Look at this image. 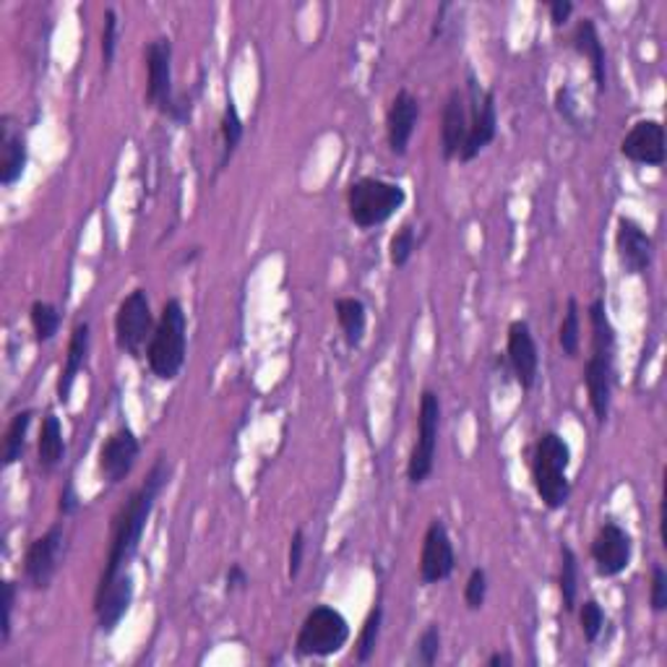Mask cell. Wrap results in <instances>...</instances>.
<instances>
[{
	"mask_svg": "<svg viewBox=\"0 0 667 667\" xmlns=\"http://www.w3.org/2000/svg\"><path fill=\"white\" fill-rule=\"evenodd\" d=\"M170 478H173V464L162 454L157 462L152 464L144 483L131 493L125 506L117 511V516L113 519V535H110L105 571H102L100 582H110L115 579L117 574H123V571H129V563L133 561V555L138 553L146 522L152 519V511L157 506L162 491L170 485Z\"/></svg>",
	"mask_w": 667,
	"mask_h": 667,
	"instance_id": "1",
	"label": "cell"
},
{
	"mask_svg": "<svg viewBox=\"0 0 667 667\" xmlns=\"http://www.w3.org/2000/svg\"><path fill=\"white\" fill-rule=\"evenodd\" d=\"M592 326V352L584 366V387H587L589 407L595 412L597 425H605L610 418L613 383H615V329L607 316L605 300L595 298L589 306Z\"/></svg>",
	"mask_w": 667,
	"mask_h": 667,
	"instance_id": "2",
	"label": "cell"
},
{
	"mask_svg": "<svg viewBox=\"0 0 667 667\" xmlns=\"http://www.w3.org/2000/svg\"><path fill=\"white\" fill-rule=\"evenodd\" d=\"M571 447L561 433L547 431L537 439L532 451V485H535L537 499L551 511H558L571 499L568 483Z\"/></svg>",
	"mask_w": 667,
	"mask_h": 667,
	"instance_id": "3",
	"label": "cell"
},
{
	"mask_svg": "<svg viewBox=\"0 0 667 667\" xmlns=\"http://www.w3.org/2000/svg\"><path fill=\"white\" fill-rule=\"evenodd\" d=\"M185 352H188V316L181 300L170 298L162 306L157 329L146 347V362L160 381H175L185 366Z\"/></svg>",
	"mask_w": 667,
	"mask_h": 667,
	"instance_id": "4",
	"label": "cell"
},
{
	"mask_svg": "<svg viewBox=\"0 0 667 667\" xmlns=\"http://www.w3.org/2000/svg\"><path fill=\"white\" fill-rule=\"evenodd\" d=\"M146 105L175 123H185L191 115V100L175 92L173 42L167 37L146 44Z\"/></svg>",
	"mask_w": 667,
	"mask_h": 667,
	"instance_id": "5",
	"label": "cell"
},
{
	"mask_svg": "<svg viewBox=\"0 0 667 667\" xmlns=\"http://www.w3.org/2000/svg\"><path fill=\"white\" fill-rule=\"evenodd\" d=\"M407 191L381 177H360L347 188V212L360 229H373L402 209Z\"/></svg>",
	"mask_w": 667,
	"mask_h": 667,
	"instance_id": "6",
	"label": "cell"
},
{
	"mask_svg": "<svg viewBox=\"0 0 667 667\" xmlns=\"http://www.w3.org/2000/svg\"><path fill=\"white\" fill-rule=\"evenodd\" d=\"M350 642V620L342 610L331 605H316L302 620L298 639H295V655L298 657H334Z\"/></svg>",
	"mask_w": 667,
	"mask_h": 667,
	"instance_id": "7",
	"label": "cell"
},
{
	"mask_svg": "<svg viewBox=\"0 0 667 667\" xmlns=\"http://www.w3.org/2000/svg\"><path fill=\"white\" fill-rule=\"evenodd\" d=\"M157 329L154 321L150 295L144 290H133L125 295L115 314V345L117 350L133 360H141L146 347L152 342V334Z\"/></svg>",
	"mask_w": 667,
	"mask_h": 667,
	"instance_id": "8",
	"label": "cell"
},
{
	"mask_svg": "<svg viewBox=\"0 0 667 667\" xmlns=\"http://www.w3.org/2000/svg\"><path fill=\"white\" fill-rule=\"evenodd\" d=\"M441 431V399L433 389H425L420 397L418 412V441H414L410 462H407V480L412 485H422L433 474L435 451H439Z\"/></svg>",
	"mask_w": 667,
	"mask_h": 667,
	"instance_id": "9",
	"label": "cell"
},
{
	"mask_svg": "<svg viewBox=\"0 0 667 667\" xmlns=\"http://www.w3.org/2000/svg\"><path fill=\"white\" fill-rule=\"evenodd\" d=\"M466 105H470V133L459 160L472 162L480 157L499 136V110H495L493 89L480 86L474 71L466 73Z\"/></svg>",
	"mask_w": 667,
	"mask_h": 667,
	"instance_id": "10",
	"label": "cell"
},
{
	"mask_svg": "<svg viewBox=\"0 0 667 667\" xmlns=\"http://www.w3.org/2000/svg\"><path fill=\"white\" fill-rule=\"evenodd\" d=\"M65 553V530L58 522L44 532L42 537L32 540L24 555V579L32 589H48L53 584L58 568H61Z\"/></svg>",
	"mask_w": 667,
	"mask_h": 667,
	"instance_id": "11",
	"label": "cell"
},
{
	"mask_svg": "<svg viewBox=\"0 0 667 667\" xmlns=\"http://www.w3.org/2000/svg\"><path fill=\"white\" fill-rule=\"evenodd\" d=\"M634 558V537L628 535L626 527H620L618 522H605L597 530L595 540H592V561H595V571L605 579L620 576L632 566Z\"/></svg>",
	"mask_w": 667,
	"mask_h": 667,
	"instance_id": "12",
	"label": "cell"
},
{
	"mask_svg": "<svg viewBox=\"0 0 667 667\" xmlns=\"http://www.w3.org/2000/svg\"><path fill=\"white\" fill-rule=\"evenodd\" d=\"M456 568V553L454 543L447 524L441 519H433L428 524L425 537H422V551H420V582L425 584H439L447 582Z\"/></svg>",
	"mask_w": 667,
	"mask_h": 667,
	"instance_id": "13",
	"label": "cell"
},
{
	"mask_svg": "<svg viewBox=\"0 0 667 667\" xmlns=\"http://www.w3.org/2000/svg\"><path fill=\"white\" fill-rule=\"evenodd\" d=\"M133 595H136V584H133L131 571H123L110 582H100L98 595H94V615H98L102 634H113L121 626L133 605Z\"/></svg>",
	"mask_w": 667,
	"mask_h": 667,
	"instance_id": "14",
	"label": "cell"
},
{
	"mask_svg": "<svg viewBox=\"0 0 667 667\" xmlns=\"http://www.w3.org/2000/svg\"><path fill=\"white\" fill-rule=\"evenodd\" d=\"M615 254L624 266L626 274L639 277L655 261V240L644 229L639 222L632 217H618V227H615Z\"/></svg>",
	"mask_w": 667,
	"mask_h": 667,
	"instance_id": "15",
	"label": "cell"
},
{
	"mask_svg": "<svg viewBox=\"0 0 667 667\" xmlns=\"http://www.w3.org/2000/svg\"><path fill=\"white\" fill-rule=\"evenodd\" d=\"M620 154H624L628 162H634V165H665V125L655 121V117H642V121H636L632 131L620 141Z\"/></svg>",
	"mask_w": 667,
	"mask_h": 667,
	"instance_id": "16",
	"label": "cell"
},
{
	"mask_svg": "<svg viewBox=\"0 0 667 667\" xmlns=\"http://www.w3.org/2000/svg\"><path fill=\"white\" fill-rule=\"evenodd\" d=\"M141 441L129 425H121L100 449V474L110 485H121L138 462Z\"/></svg>",
	"mask_w": 667,
	"mask_h": 667,
	"instance_id": "17",
	"label": "cell"
},
{
	"mask_svg": "<svg viewBox=\"0 0 667 667\" xmlns=\"http://www.w3.org/2000/svg\"><path fill=\"white\" fill-rule=\"evenodd\" d=\"M506 355H509V366L514 370L519 387L524 391H530L537 383V373H540V350L535 337H532V329L527 321L516 318L511 321L509 331H506Z\"/></svg>",
	"mask_w": 667,
	"mask_h": 667,
	"instance_id": "18",
	"label": "cell"
},
{
	"mask_svg": "<svg viewBox=\"0 0 667 667\" xmlns=\"http://www.w3.org/2000/svg\"><path fill=\"white\" fill-rule=\"evenodd\" d=\"M418 121H420V100L414 98L412 92H407V89H399L387 113V138H389L391 154L404 157L407 150H410L414 129H418Z\"/></svg>",
	"mask_w": 667,
	"mask_h": 667,
	"instance_id": "19",
	"label": "cell"
},
{
	"mask_svg": "<svg viewBox=\"0 0 667 667\" xmlns=\"http://www.w3.org/2000/svg\"><path fill=\"white\" fill-rule=\"evenodd\" d=\"M29 160L27 133L11 115L0 117V183L6 188L17 185L24 177Z\"/></svg>",
	"mask_w": 667,
	"mask_h": 667,
	"instance_id": "20",
	"label": "cell"
},
{
	"mask_svg": "<svg viewBox=\"0 0 667 667\" xmlns=\"http://www.w3.org/2000/svg\"><path fill=\"white\" fill-rule=\"evenodd\" d=\"M470 133V105L462 89H451L441 117V154L443 160H454L462 154Z\"/></svg>",
	"mask_w": 667,
	"mask_h": 667,
	"instance_id": "21",
	"label": "cell"
},
{
	"mask_svg": "<svg viewBox=\"0 0 667 667\" xmlns=\"http://www.w3.org/2000/svg\"><path fill=\"white\" fill-rule=\"evenodd\" d=\"M89 347H92V326H89V321H79L71 331L69 350H65V362H63L61 378H58V402L61 404H65L71 399V391L76 387V378L86 366Z\"/></svg>",
	"mask_w": 667,
	"mask_h": 667,
	"instance_id": "22",
	"label": "cell"
},
{
	"mask_svg": "<svg viewBox=\"0 0 667 667\" xmlns=\"http://www.w3.org/2000/svg\"><path fill=\"white\" fill-rule=\"evenodd\" d=\"M571 48H574L582 58H587L597 94H603L607 89V53L595 21L582 19L579 24H576L574 32H571Z\"/></svg>",
	"mask_w": 667,
	"mask_h": 667,
	"instance_id": "23",
	"label": "cell"
},
{
	"mask_svg": "<svg viewBox=\"0 0 667 667\" xmlns=\"http://www.w3.org/2000/svg\"><path fill=\"white\" fill-rule=\"evenodd\" d=\"M65 459V439L61 418L55 412H48L42 420L40 439H37V462L44 472H53L55 466H61Z\"/></svg>",
	"mask_w": 667,
	"mask_h": 667,
	"instance_id": "24",
	"label": "cell"
},
{
	"mask_svg": "<svg viewBox=\"0 0 667 667\" xmlns=\"http://www.w3.org/2000/svg\"><path fill=\"white\" fill-rule=\"evenodd\" d=\"M334 310H337V321L339 329L345 334L347 347H360L362 337H366V326H368V308L360 298H339L334 302Z\"/></svg>",
	"mask_w": 667,
	"mask_h": 667,
	"instance_id": "25",
	"label": "cell"
},
{
	"mask_svg": "<svg viewBox=\"0 0 667 667\" xmlns=\"http://www.w3.org/2000/svg\"><path fill=\"white\" fill-rule=\"evenodd\" d=\"M219 133H222V157H219L217 170L222 173V170L227 167V162L235 157L237 146H240V141H243V133H246V125H243V117H240V113H237V105L233 100H227L225 113H222Z\"/></svg>",
	"mask_w": 667,
	"mask_h": 667,
	"instance_id": "26",
	"label": "cell"
},
{
	"mask_svg": "<svg viewBox=\"0 0 667 667\" xmlns=\"http://www.w3.org/2000/svg\"><path fill=\"white\" fill-rule=\"evenodd\" d=\"M561 599L563 610H576V597H579V558H576L574 547L561 545Z\"/></svg>",
	"mask_w": 667,
	"mask_h": 667,
	"instance_id": "27",
	"label": "cell"
},
{
	"mask_svg": "<svg viewBox=\"0 0 667 667\" xmlns=\"http://www.w3.org/2000/svg\"><path fill=\"white\" fill-rule=\"evenodd\" d=\"M29 321H32L34 339L42 345V342H53L55 334L61 331L63 316H61V310L53 306V302L34 300L32 308H29Z\"/></svg>",
	"mask_w": 667,
	"mask_h": 667,
	"instance_id": "28",
	"label": "cell"
},
{
	"mask_svg": "<svg viewBox=\"0 0 667 667\" xmlns=\"http://www.w3.org/2000/svg\"><path fill=\"white\" fill-rule=\"evenodd\" d=\"M32 418H34V412H32V410H24V412H17V414H13L9 431H6L3 466H13V464L19 462L21 456H24V449H27V433H29V425H32Z\"/></svg>",
	"mask_w": 667,
	"mask_h": 667,
	"instance_id": "29",
	"label": "cell"
},
{
	"mask_svg": "<svg viewBox=\"0 0 667 667\" xmlns=\"http://www.w3.org/2000/svg\"><path fill=\"white\" fill-rule=\"evenodd\" d=\"M558 345L563 355L571 360H574L582 350V321H579V302H576V298H568L566 302V316H563L558 329Z\"/></svg>",
	"mask_w": 667,
	"mask_h": 667,
	"instance_id": "30",
	"label": "cell"
},
{
	"mask_svg": "<svg viewBox=\"0 0 667 667\" xmlns=\"http://www.w3.org/2000/svg\"><path fill=\"white\" fill-rule=\"evenodd\" d=\"M381 626H383V607L376 605L373 610L366 615V620H362L358 644H355V657H358L360 665L370 663V657L376 655L378 636H381Z\"/></svg>",
	"mask_w": 667,
	"mask_h": 667,
	"instance_id": "31",
	"label": "cell"
},
{
	"mask_svg": "<svg viewBox=\"0 0 667 667\" xmlns=\"http://www.w3.org/2000/svg\"><path fill=\"white\" fill-rule=\"evenodd\" d=\"M414 248H418V235H414V225H412V222H404V225L399 227L394 235H391V243H389L391 266H397V269H404V266L410 264Z\"/></svg>",
	"mask_w": 667,
	"mask_h": 667,
	"instance_id": "32",
	"label": "cell"
},
{
	"mask_svg": "<svg viewBox=\"0 0 667 667\" xmlns=\"http://www.w3.org/2000/svg\"><path fill=\"white\" fill-rule=\"evenodd\" d=\"M439 655H441V628L431 624L418 636V642H414L412 663H418L422 667H433L439 663Z\"/></svg>",
	"mask_w": 667,
	"mask_h": 667,
	"instance_id": "33",
	"label": "cell"
},
{
	"mask_svg": "<svg viewBox=\"0 0 667 667\" xmlns=\"http://www.w3.org/2000/svg\"><path fill=\"white\" fill-rule=\"evenodd\" d=\"M579 626H582L584 642H587V644H595L599 639V634H603V628H605V610H603V605H599L595 597L584 599V603H582V607H579Z\"/></svg>",
	"mask_w": 667,
	"mask_h": 667,
	"instance_id": "34",
	"label": "cell"
},
{
	"mask_svg": "<svg viewBox=\"0 0 667 667\" xmlns=\"http://www.w3.org/2000/svg\"><path fill=\"white\" fill-rule=\"evenodd\" d=\"M117 34H121V21H117V11L110 6V9H105V17H102V61H105V69H110L115 61Z\"/></svg>",
	"mask_w": 667,
	"mask_h": 667,
	"instance_id": "35",
	"label": "cell"
},
{
	"mask_svg": "<svg viewBox=\"0 0 667 667\" xmlns=\"http://www.w3.org/2000/svg\"><path fill=\"white\" fill-rule=\"evenodd\" d=\"M555 110H558V115L571 125V129L582 131L584 123H587L579 113V102L574 98V89L568 84H563L558 92H555Z\"/></svg>",
	"mask_w": 667,
	"mask_h": 667,
	"instance_id": "36",
	"label": "cell"
},
{
	"mask_svg": "<svg viewBox=\"0 0 667 667\" xmlns=\"http://www.w3.org/2000/svg\"><path fill=\"white\" fill-rule=\"evenodd\" d=\"M488 599V571L485 568H472L470 579L464 584V605L470 610H480Z\"/></svg>",
	"mask_w": 667,
	"mask_h": 667,
	"instance_id": "37",
	"label": "cell"
},
{
	"mask_svg": "<svg viewBox=\"0 0 667 667\" xmlns=\"http://www.w3.org/2000/svg\"><path fill=\"white\" fill-rule=\"evenodd\" d=\"M649 605L655 613L667 610V571L655 563L651 566V589H649Z\"/></svg>",
	"mask_w": 667,
	"mask_h": 667,
	"instance_id": "38",
	"label": "cell"
},
{
	"mask_svg": "<svg viewBox=\"0 0 667 667\" xmlns=\"http://www.w3.org/2000/svg\"><path fill=\"white\" fill-rule=\"evenodd\" d=\"M302 558H306V532L295 530L290 540V555H287V576H290V579H298L300 576Z\"/></svg>",
	"mask_w": 667,
	"mask_h": 667,
	"instance_id": "39",
	"label": "cell"
},
{
	"mask_svg": "<svg viewBox=\"0 0 667 667\" xmlns=\"http://www.w3.org/2000/svg\"><path fill=\"white\" fill-rule=\"evenodd\" d=\"M13 605H17V584L11 579L3 582V644L11 639V624H13Z\"/></svg>",
	"mask_w": 667,
	"mask_h": 667,
	"instance_id": "40",
	"label": "cell"
},
{
	"mask_svg": "<svg viewBox=\"0 0 667 667\" xmlns=\"http://www.w3.org/2000/svg\"><path fill=\"white\" fill-rule=\"evenodd\" d=\"M250 587V576L246 574V568L240 563H233L225 576V589L233 595V592H246Z\"/></svg>",
	"mask_w": 667,
	"mask_h": 667,
	"instance_id": "41",
	"label": "cell"
},
{
	"mask_svg": "<svg viewBox=\"0 0 667 667\" xmlns=\"http://www.w3.org/2000/svg\"><path fill=\"white\" fill-rule=\"evenodd\" d=\"M547 11H551V24L555 29H561L568 24L571 17H574V3H571V0H551V3H547Z\"/></svg>",
	"mask_w": 667,
	"mask_h": 667,
	"instance_id": "42",
	"label": "cell"
},
{
	"mask_svg": "<svg viewBox=\"0 0 667 667\" xmlns=\"http://www.w3.org/2000/svg\"><path fill=\"white\" fill-rule=\"evenodd\" d=\"M79 509H81V499H79L76 488H73V483L69 480L61 493V501H58V511H61L63 516H73Z\"/></svg>",
	"mask_w": 667,
	"mask_h": 667,
	"instance_id": "43",
	"label": "cell"
},
{
	"mask_svg": "<svg viewBox=\"0 0 667 667\" xmlns=\"http://www.w3.org/2000/svg\"><path fill=\"white\" fill-rule=\"evenodd\" d=\"M488 667H511L514 665V657L509 655V651H493L491 657H488Z\"/></svg>",
	"mask_w": 667,
	"mask_h": 667,
	"instance_id": "44",
	"label": "cell"
}]
</instances>
